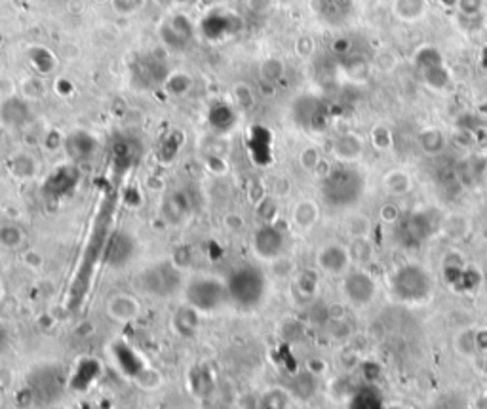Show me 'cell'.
<instances>
[{
  "instance_id": "obj_1",
  "label": "cell",
  "mask_w": 487,
  "mask_h": 409,
  "mask_svg": "<svg viewBox=\"0 0 487 409\" xmlns=\"http://www.w3.org/2000/svg\"><path fill=\"white\" fill-rule=\"evenodd\" d=\"M322 200L331 209H349L356 206L365 191V177L352 164H339L322 177Z\"/></svg>"
},
{
  "instance_id": "obj_2",
  "label": "cell",
  "mask_w": 487,
  "mask_h": 409,
  "mask_svg": "<svg viewBox=\"0 0 487 409\" xmlns=\"http://www.w3.org/2000/svg\"><path fill=\"white\" fill-rule=\"evenodd\" d=\"M434 276L421 263H404L396 266L390 278L388 289L396 301L406 305H424L434 297Z\"/></svg>"
},
{
  "instance_id": "obj_3",
  "label": "cell",
  "mask_w": 487,
  "mask_h": 409,
  "mask_svg": "<svg viewBox=\"0 0 487 409\" xmlns=\"http://www.w3.org/2000/svg\"><path fill=\"white\" fill-rule=\"evenodd\" d=\"M230 303L242 310L257 309L269 294V280L263 268L251 263L234 266L225 278Z\"/></svg>"
},
{
  "instance_id": "obj_4",
  "label": "cell",
  "mask_w": 487,
  "mask_h": 409,
  "mask_svg": "<svg viewBox=\"0 0 487 409\" xmlns=\"http://www.w3.org/2000/svg\"><path fill=\"white\" fill-rule=\"evenodd\" d=\"M137 286L151 299H170L185 287V278L177 263L162 259L145 266L137 276Z\"/></svg>"
},
{
  "instance_id": "obj_5",
  "label": "cell",
  "mask_w": 487,
  "mask_h": 409,
  "mask_svg": "<svg viewBox=\"0 0 487 409\" xmlns=\"http://www.w3.org/2000/svg\"><path fill=\"white\" fill-rule=\"evenodd\" d=\"M183 294L186 305L198 314H214L230 303L227 282L209 274L193 276L183 287Z\"/></svg>"
},
{
  "instance_id": "obj_6",
  "label": "cell",
  "mask_w": 487,
  "mask_h": 409,
  "mask_svg": "<svg viewBox=\"0 0 487 409\" xmlns=\"http://www.w3.org/2000/svg\"><path fill=\"white\" fill-rule=\"evenodd\" d=\"M398 225L400 242L408 248H417L434 236L444 227V216L434 208H421L404 216Z\"/></svg>"
},
{
  "instance_id": "obj_7",
  "label": "cell",
  "mask_w": 487,
  "mask_h": 409,
  "mask_svg": "<svg viewBox=\"0 0 487 409\" xmlns=\"http://www.w3.org/2000/svg\"><path fill=\"white\" fill-rule=\"evenodd\" d=\"M65 387V374L59 366H46L36 367L35 371L29 375L27 380V390L33 396L35 402L50 403L51 400L59 398Z\"/></svg>"
},
{
  "instance_id": "obj_8",
  "label": "cell",
  "mask_w": 487,
  "mask_h": 409,
  "mask_svg": "<svg viewBox=\"0 0 487 409\" xmlns=\"http://www.w3.org/2000/svg\"><path fill=\"white\" fill-rule=\"evenodd\" d=\"M343 295L354 307H367L377 295V282L362 266L351 268L343 274Z\"/></svg>"
},
{
  "instance_id": "obj_9",
  "label": "cell",
  "mask_w": 487,
  "mask_h": 409,
  "mask_svg": "<svg viewBox=\"0 0 487 409\" xmlns=\"http://www.w3.org/2000/svg\"><path fill=\"white\" fill-rule=\"evenodd\" d=\"M286 232L274 223H263L251 238L253 253L263 261H274L286 252Z\"/></svg>"
},
{
  "instance_id": "obj_10",
  "label": "cell",
  "mask_w": 487,
  "mask_h": 409,
  "mask_svg": "<svg viewBox=\"0 0 487 409\" xmlns=\"http://www.w3.org/2000/svg\"><path fill=\"white\" fill-rule=\"evenodd\" d=\"M136 252V238L126 230H113L109 234L107 242H105V248H103L101 265L109 266V268H116V271L124 268L134 259Z\"/></svg>"
},
{
  "instance_id": "obj_11",
  "label": "cell",
  "mask_w": 487,
  "mask_h": 409,
  "mask_svg": "<svg viewBox=\"0 0 487 409\" xmlns=\"http://www.w3.org/2000/svg\"><path fill=\"white\" fill-rule=\"evenodd\" d=\"M316 263L322 273L330 276H343L352 268V257L349 248L341 244L322 246L316 255Z\"/></svg>"
},
{
  "instance_id": "obj_12",
  "label": "cell",
  "mask_w": 487,
  "mask_h": 409,
  "mask_svg": "<svg viewBox=\"0 0 487 409\" xmlns=\"http://www.w3.org/2000/svg\"><path fill=\"white\" fill-rule=\"evenodd\" d=\"M331 152L341 164H354L364 157L365 139L356 131H344L333 139Z\"/></svg>"
},
{
  "instance_id": "obj_13",
  "label": "cell",
  "mask_w": 487,
  "mask_h": 409,
  "mask_svg": "<svg viewBox=\"0 0 487 409\" xmlns=\"http://www.w3.org/2000/svg\"><path fill=\"white\" fill-rule=\"evenodd\" d=\"M193 214V202L185 191H172L162 202V217L168 225H183Z\"/></svg>"
},
{
  "instance_id": "obj_14",
  "label": "cell",
  "mask_w": 487,
  "mask_h": 409,
  "mask_svg": "<svg viewBox=\"0 0 487 409\" xmlns=\"http://www.w3.org/2000/svg\"><path fill=\"white\" fill-rule=\"evenodd\" d=\"M430 0H392L390 12L401 23L423 22L429 14Z\"/></svg>"
},
{
  "instance_id": "obj_15",
  "label": "cell",
  "mask_w": 487,
  "mask_h": 409,
  "mask_svg": "<svg viewBox=\"0 0 487 409\" xmlns=\"http://www.w3.org/2000/svg\"><path fill=\"white\" fill-rule=\"evenodd\" d=\"M417 145L419 149L429 154V157H438L445 151L447 147V137L440 128L436 126H429V128H423L419 134H417Z\"/></svg>"
},
{
  "instance_id": "obj_16",
  "label": "cell",
  "mask_w": 487,
  "mask_h": 409,
  "mask_svg": "<svg viewBox=\"0 0 487 409\" xmlns=\"http://www.w3.org/2000/svg\"><path fill=\"white\" fill-rule=\"evenodd\" d=\"M421 79H423L424 86L432 90V92H445L452 88L453 77L449 69L445 67V63L432 65V67H426V69H421Z\"/></svg>"
},
{
  "instance_id": "obj_17",
  "label": "cell",
  "mask_w": 487,
  "mask_h": 409,
  "mask_svg": "<svg viewBox=\"0 0 487 409\" xmlns=\"http://www.w3.org/2000/svg\"><path fill=\"white\" fill-rule=\"evenodd\" d=\"M383 185L387 189V193L392 196H406L413 191V177L404 168H394V170L385 173Z\"/></svg>"
},
{
  "instance_id": "obj_18",
  "label": "cell",
  "mask_w": 487,
  "mask_h": 409,
  "mask_svg": "<svg viewBox=\"0 0 487 409\" xmlns=\"http://www.w3.org/2000/svg\"><path fill=\"white\" fill-rule=\"evenodd\" d=\"M295 118L307 128H320L324 122V109L316 99H301L299 105H295Z\"/></svg>"
},
{
  "instance_id": "obj_19",
  "label": "cell",
  "mask_w": 487,
  "mask_h": 409,
  "mask_svg": "<svg viewBox=\"0 0 487 409\" xmlns=\"http://www.w3.org/2000/svg\"><path fill=\"white\" fill-rule=\"evenodd\" d=\"M109 314L113 316L115 320H120V322H128L131 318H136L139 314V305L136 303L134 297L129 295H115L111 301H109Z\"/></svg>"
},
{
  "instance_id": "obj_20",
  "label": "cell",
  "mask_w": 487,
  "mask_h": 409,
  "mask_svg": "<svg viewBox=\"0 0 487 409\" xmlns=\"http://www.w3.org/2000/svg\"><path fill=\"white\" fill-rule=\"evenodd\" d=\"M65 149L72 160H84V158L92 157L95 141H93V137L80 131V134H72L65 139Z\"/></svg>"
},
{
  "instance_id": "obj_21",
  "label": "cell",
  "mask_w": 487,
  "mask_h": 409,
  "mask_svg": "<svg viewBox=\"0 0 487 409\" xmlns=\"http://www.w3.org/2000/svg\"><path fill=\"white\" fill-rule=\"evenodd\" d=\"M0 115H2V120L10 124V126H23L31 118V111L27 107V103H23V101L8 99L2 105V113Z\"/></svg>"
},
{
  "instance_id": "obj_22",
  "label": "cell",
  "mask_w": 487,
  "mask_h": 409,
  "mask_svg": "<svg viewBox=\"0 0 487 409\" xmlns=\"http://www.w3.org/2000/svg\"><path fill=\"white\" fill-rule=\"evenodd\" d=\"M320 216V208L314 200H301L295 204L294 223L299 229H310Z\"/></svg>"
},
{
  "instance_id": "obj_23",
  "label": "cell",
  "mask_w": 487,
  "mask_h": 409,
  "mask_svg": "<svg viewBox=\"0 0 487 409\" xmlns=\"http://www.w3.org/2000/svg\"><path fill=\"white\" fill-rule=\"evenodd\" d=\"M259 74L266 84H276L286 74V63L280 58H266L259 67Z\"/></svg>"
},
{
  "instance_id": "obj_24",
  "label": "cell",
  "mask_w": 487,
  "mask_h": 409,
  "mask_svg": "<svg viewBox=\"0 0 487 409\" xmlns=\"http://www.w3.org/2000/svg\"><path fill=\"white\" fill-rule=\"evenodd\" d=\"M349 252H351L352 263L364 266L367 265L373 257V246L369 244L367 236L362 238H352V244L349 246Z\"/></svg>"
},
{
  "instance_id": "obj_25",
  "label": "cell",
  "mask_w": 487,
  "mask_h": 409,
  "mask_svg": "<svg viewBox=\"0 0 487 409\" xmlns=\"http://www.w3.org/2000/svg\"><path fill=\"white\" fill-rule=\"evenodd\" d=\"M25 242V232L19 225L15 223H6L0 227V244L8 250H15Z\"/></svg>"
},
{
  "instance_id": "obj_26",
  "label": "cell",
  "mask_w": 487,
  "mask_h": 409,
  "mask_svg": "<svg viewBox=\"0 0 487 409\" xmlns=\"http://www.w3.org/2000/svg\"><path fill=\"white\" fill-rule=\"evenodd\" d=\"M413 61H415L417 69L421 71V69H426V67H432V65L444 63V56H442V51L438 50L436 46L426 44V46H421V48L415 51Z\"/></svg>"
},
{
  "instance_id": "obj_27",
  "label": "cell",
  "mask_w": 487,
  "mask_h": 409,
  "mask_svg": "<svg viewBox=\"0 0 487 409\" xmlns=\"http://www.w3.org/2000/svg\"><path fill=\"white\" fill-rule=\"evenodd\" d=\"M369 139H372L373 147H375L377 151H390L392 145H394V134H392V129L388 128V126H385V124L373 126Z\"/></svg>"
},
{
  "instance_id": "obj_28",
  "label": "cell",
  "mask_w": 487,
  "mask_h": 409,
  "mask_svg": "<svg viewBox=\"0 0 487 409\" xmlns=\"http://www.w3.org/2000/svg\"><path fill=\"white\" fill-rule=\"evenodd\" d=\"M12 172H14V175H17L19 179H31L36 172L35 158L29 157V154H17V157L12 160Z\"/></svg>"
},
{
  "instance_id": "obj_29",
  "label": "cell",
  "mask_w": 487,
  "mask_h": 409,
  "mask_svg": "<svg viewBox=\"0 0 487 409\" xmlns=\"http://www.w3.org/2000/svg\"><path fill=\"white\" fill-rule=\"evenodd\" d=\"M344 71L352 80H358V82L365 80V77L369 74V61L362 56H351V59H346L344 63Z\"/></svg>"
},
{
  "instance_id": "obj_30",
  "label": "cell",
  "mask_w": 487,
  "mask_h": 409,
  "mask_svg": "<svg viewBox=\"0 0 487 409\" xmlns=\"http://www.w3.org/2000/svg\"><path fill=\"white\" fill-rule=\"evenodd\" d=\"M113 157L116 166H129L134 160V143L131 139H122L113 147Z\"/></svg>"
},
{
  "instance_id": "obj_31",
  "label": "cell",
  "mask_w": 487,
  "mask_h": 409,
  "mask_svg": "<svg viewBox=\"0 0 487 409\" xmlns=\"http://www.w3.org/2000/svg\"><path fill=\"white\" fill-rule=\"evenodd\" d=\"M455 6L458 8V14L466 17V19H476L480 17L486 6V0H457Z\"/></svg>"
},
{
  "instance_id": "obj_32",
  "label": "cell",
  "mask_w": 487,
  "mask_h": 409,
  "mask_svg": "<svg viewBox=\"0 0 487 409\" xmlns=\"http://www.w3.org/2000/svg\"><path fill=\"white\" fill-rule=\"evenodd\" d=\"M299 164H301L303 170H307V172H316V170L320 168V164H322V157H320L318 149L307 147V149L299 154Z\"/></svg>"
},
{
  "instance_id": "obj_33",
  "label": "cell",
  "mask_w": 487,
  "mask_h": 409,
  "mask_svg": "<svg viewBox=\"0 0 487 409\" xmlns=\"http://www.w3.org/2000/svg\"><path fill=\"white\" fill-rule=\"evenodd\" d=\"M232 97H234V103L238 107L248 109L253 105V94H251V88L244 82H238L237 86L232 88Z\"/></svg>"
},
{
  "instance_id": "obj_34",
  "label": "cell",
  "mask_w": 487,
  "mask_h": 409,
  "mask_svg": "<svg viewBox=\"0 0 487 409\" xmlns=\"http://www.w3.org/2000/svg\"><path fill=\"white\" fill-rule=\"evenodd\" d=\"M170 27H172V29L177 33V36L183 38L185 42L193 36V25H191V22L186 19L185 15H173V19L170 22Z\"/></svg>"
},
{
  "instance_id": "obj_35",
  "label": "cell",
  "mask_w": 487,
  "mask_h": 409,
  "mask_svg": "<svg viewBox=\"0 0 487 409\" xmlns=\"http://www.w3.org/2000/svg\"><path fill=\"white\" fill-rule=\"evenodd\" d=\"M316 50L314 38L310 35H301L297 40H295V54L299 58H310Z\"/></svg>"
},
{
  "instance_id": "obj_36",
  "label": "cell",
  "mask_w": 487,
  "mask_h": 409,
  "mask_svg": "<svg viewBox=\"0 0 487 409\" xmlns=\"http://www.w3.org/2000/svg\"><path fill=\"white\" fill-rule=\"evenodd\" d=\"M331 51L339 58H349L352 56V40L349 36H337L331 42Z\"/></svg>"
},
{
  "instance_id": "obj_37",
  "label": "cell",
  "mask_w": 487,
  "mask_h": 409,
  "mask_svg": "<svg viewBox=\"0 0 487 409\" xmlns=\"http://www.w3.org/2000/svg\"><path fill=\"white\" fill-rule=\"evenodd\" d=\"M379 217L381 221H385L387 225H396V223L401 219L400 208H398L396 204H392V202H388V204H385V206L379 209Z\"/></svg>"
},
{
  "instance_id": "obj_38",
  "label": "cell",
  "mask_w": 487,
  "mask_h": 409,
  "mask_svg": "<svg viewBox=\"0 0 487 409\" xmlns=\"http://www.w3.org/2000/svg\"><path fill=\"white\" fill-rule=\"evenodd\" d=\"M349 232L352 234V238L367 236V232H369V221L362 216L352 217L351 225H349Z\"/></svg>"
},
{
  "instance_id": "obj_39",
  "label": "cell",
  "mask_w": 487,
  "mask_h": 409,
  "mask_svg": "<svg viewBox=\"0 0 487 409\" xmlns=\"http://www.w3.org/2000/svg\"><path fill=\"white\" fill-rule=\"evenodd\" d=\"M375 65L379 67L381 71H392L396 65H398V59H396V56L392 54V51L388 50H383L379 51V56H377V59H375Z\"/></svg>"
},
{
  "instance_id": "obj_40",
  "label": "cell",
  "mask_w": 487,
  "mask_h": 409,
  "mask_svg": "<svg viewBox=\"0 0 487 409\" xmlns=\"http://www.w3.org/2000/svg\"><path fill=\"white\" fill-rule=\"evenodd\" d=\"M145 0H113V6L118 14L126 15V14H134L136 10L141 8Z\"/></svg>"
},
{
  "instance_id": "obj_41",
  "label": "cell",
  "mask_w": 487,
  "mask_h": 409,
  "mask_svg": "<svg viewBox=\"0 0 487 409\" xmlns=\"http://www.w3.org/2000/svg\"><path fill=\"white\" fill-rule=\"evenodd\" d=\"M44 88L42 84L38 82V79H27L23 82V94L31 95V97H36V95H42Z\"/></svg>"
},
{
  "instance_id": "obj_42",
  "label": "cell",
  "mask_w": 487,
  "mask_h": 409,
  "mask_svg": "<svg viewBox=\"0 0 487 409\" xmlns=\"http://www.w3.org/2000/svg\"><path fill=\"white\" fill-rule=\"evenodd\" d=\"M65 8H67V12H69V14L74 15V17H79V15H82L84 12H86V0H67Z\"/></svg>"
},
{
  "instance_id": "obj_43",
  "label": "cell",
  "mask_w": 487,
  "mask_h": 409,
  "mask_svg": "<svg viewBox=\"0 0 487 409\" xmlns=\"http://www.w3.org/2000/svg\"><path fill=\"white\" fill-rule=\"evenodd\" d=\"M8 346H10V333H8L6 326L0 323V356L8 351Z\"/></svg>"
},
{
  "instance_id": "obj_44",
  "label": "cell",
  "mask_w": 487,
  "mask_h": 409,
  "mask_svg": "<svg viewBox=\"0 0 487 409\" xmlns=\"http://www.w3.org/2000/svg\"><path fill=\"white\" fill-rule=\"evenodd\" d=\"M250 8L255 12H263L269 8V0H250Z\"/></svg>"
},
{
  "instance_id": "obj_45",
  "label": "cell",
  "mask_w": 487,
  "mask_h": 409,
  "mask_svg": "<svg viewBox=\"0 0 487 409\" xmlns=\"http://www.w3.org/2000/svg\"><path fill=\"white\" fill-rule=\"evenodd\" d=\"M51 177H54V181H56V183H67V179H59V173H56V175H51ZM69 191H71V189H69V187L56 189V191H54V193H51V194H54V196H59V194H67V193H69Z\"/></svg>"
},
{
  "instance_id": "obj_46",
  "label": "cell",
  "mask_w": 487,
  "mask_h": 409,
  "mask_svg": "<svg viewBox=\"0 0 487 409\" xmlns=\"http://www.w3.org/2000/svg\"><path fill=\"white\" fill-rule=\"evenodd\" d=\"M175 2V0H173ZM196 0H177V4H183V6H193Z\"/></svg>"
},
{
  "instance_id": "obj_47",
  "label": "cell",
  "mask_w": 487,
  "mask_h": 409,
  "mask_svg": "<svg viewBox=\"0 0 487 409\" xmlns=\"http://www.w3.org/2000/svg\"><path fill=\"white\" fill-rule=\"evenodd\" d=\"M442 2H444L445 6H455L457 4V0H442Z\"/></svg>"
},
{
  "instance_id": "obj_48",
  "label": "cell",
  "mask_w": 487,
  "mask_h": 409,
  "mask_svg": "<svg viewBox=\"0 0 487 409\" xmlns=\"http://www.w3.org/2000/svg\"><path fill=\"white\" fill-rule=\"evenodd\" d=\"M481 61H484V65L487 67V46L484 48V54H481Z\"/></svg>"
},
{
  "instance_id": "obj_49",
  "label": "cell",
  "mask_w": 487,
  "mask_h": 409,
  "mask_svg": "<svg viewBox=\"0 0 487 409\" xmlns=\"http://www.w3.org/2000/svg\"><path fill=\"white\" fill-rule=\"evenodd\" d=\"M95 2H99L101 4V2H109V0H95Z\"/></svg>"
},
{
  "instance_id": "obj_50",
  "label": "cell",
  "mask_w": 487,
  "mask_h": 409,
  "mask_svg": "<svg viewBox=\"0 0 487 409\" xmlns=\"http://www.w3.org/2000/svg\"><path fill=\"white\" fill-rule=\"evenodd\" d=\"M0 295H2V287H0Z\"/></svg>"
}]
</instances>
